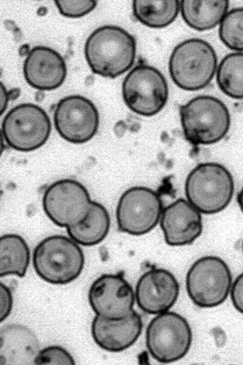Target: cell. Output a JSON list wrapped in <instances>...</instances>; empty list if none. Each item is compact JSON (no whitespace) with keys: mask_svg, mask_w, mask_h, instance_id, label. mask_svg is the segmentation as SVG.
I'll return each mask as SVG.
<instances>
[{"mask_svg":"<svg viewBox=\"0 0 243 365\" xmlns=\"http://www.w3.org/2000/svg\"><path fill=\"white\" fill-rule=\"evenodd\" d=\"M136 52L134 37L112 25L95 29L84 45L85 57L92 72L110 78L121 75L132 66Z\"/></svg>","mask_w":243,"mask_h":365,"instance_id":"obj_1","label":"cell"},{"mask_svg":"<svg viewBox=\"0 0 243 365\" xmlns=\"http://www.w3.org/2000/svg\"><path fill=\"white\" fill-rule=\"evenodd\" d=\"M179 112L185 138L194 146L220 141L230 127L228 108L221 100L212 96L194 97L181 105Z\"/></svg>","mask_w":243,"mask_h":365,"instance_id":"obj_2","label":"cell"},{"mask_svg":"<svg viewBox=\"0 0 243 365\" xmlns=\"http://www.w3.org/2000/svg\"><path fill=\"white\" fill-rule=\"evenodd\" d=\"M215 50L207 41L199 38L183 41L173 49L169 62L170 76L180 88L195 91L207 86L217 70Z\"/></svg>","mask_w":243,"mask_h":365,"instance_id":"obj_3","label":"cell"},{"mask_svg":"<svg viewBox=\"0 0 243 365\" xmlns=\"http://www.w3.org/2000/svg\"><path fill=\"white\" fill-rule=\"evenodd\" d=\"M81 248L61 235L48 236L35 247L33 264L38 276L47 283L65 285L77 279L84 266Z\"/></svg>","mask_w":243,"mask_h":365,"instance_id":"obj_4","label":"cell"},{"mask_svg":"<svg viewBox=\"0 0 243 365\" xmlns=\"http://www.w3.org/2000/svg\"><path fill=\"white\" fill-rule=\"evenodd\" d=\"M234 182L230 171L216 162L199 164L188 174L185 192L188 201L200 213L214 214L230 204Z\"/></svg>","mask_w":243,"mask_h":365,"instance_id":"obj_5","label":"cell"},{"mask_svg":"<svg viewBox=\"0 0 243 365\" xmlns=\"http://www.w3.org/2000/svg\"><path fill=\"white\" fill-rule=\"evenodd\" d=\"M232 280L230 270L222 259L215 256H204L188 270L185 280L186 291L198 307H214L226 299Z\"/></svg>","mask_w":243,"mask_h":365,"instance_id":"obj_6","label":"cell"},{"mask_svg":"<svg viewBox=\"0 0 243 365\" xmlns=\"http://www.w3.org/2000/svg\"><path fill=\"white\" fill-rule=\"evenodd\" d=\"M192 340V331L187 320L173 311L157 314L146 329L147 348L151 356L161 363H173L183 358Z\"/></svg>","mask_w":243,"mask_h":365,"instance_id":"obj_7","label":"cell"},{"mask_svg":"<svg viewBox=\"0 0 243 365\" xmlns=\"http://www.w3.org/2000/svg\"><path fill=\"white\" fill-rule=\"evenodd\" d=\"M2 134L7 145L22 152L42 146L48 140L51 123L46 112L32 103H22L11 109L4 116Z\"/></svg>","mask_w":243,"mask_h":365,"instance_id":"obj_8","label":"cell"},{"mask_svg":"<svg viewBox=\"0 0 243 365\" xmlns=\"http://www.w3.org/2000/svg\"><path fill=\"white\" fill-rule=\"evenodd\" d=\"M122 93L126 105L131 111L142 116H151L166 105L169 89L165 77L158 69L140 64L124 78Z\"/></svg>","mask_w":243,"mask_h":365,"instance_id":"obj_9","label":"cell"},{"mask_svg":"<svg viewBox=\"0 0 243 365\" xmlns=\"http://www.w3.org/2000/svg\"><path fill=\"white\" fill-rule=\"evenodd\" d=\"M89 193L79 182L71 179L55 181L44 192L42 205L56 225L68 228L79 224L88 215L92 205Z\"/></svg>","mask_w":243,"mask_h":365,"instance_id":"obj_10","label":"cell"},{"mask_svg":"<svg viewBox=\"0 0 243 365\" xmlns=\"http://www.w3.org/2000/svg\"><path fill=\"white\" fill-rule=\"evenodd\" d=\"M160 196L144 187H134L121 196L116 216L119 230L133 235L144 234L157 224L163 212Z\"/></svg>","mask_w":243,"mask_h":365,"instance_id":"obj_11","label":"cell"},{"mask_svg":"<svg viewBox=\"0 0 243 365\" xmlns=\"http://www.w3.org/2000/svg\"><path fill=\"white\" fill-rule=\"evenodd\" d=\"M54 124L60 136L75 144L90 140L96 134L99 125L98 110L88 98L71 95L61 99L56 105Z\"/></svg>","mask_w":243,"mask_h":365,"instance_id":"obj_12","label":"cell"},{"mask_svg":"<svg viewBox=\"0 0 243 365\" xmlns=\"http://www.w3.org/2000/svg\"><path fill=\"white\" fill-rule=\"evenodd\" d=\"M135 295L122 273L103 274L91 285L88 300L93 311L111 320L127 317L134 310Z\"/></svg>","mask_w":243,"mask_h":365,"instance_id":"obj_13","label":"cell"},{"mask_svg":"<svg viewBox=\"0 0 243 365\" xmlns=\"http://www.w3.org/2000/svg\"><path fill=\"white\" fill-rule=\"evenodd\" d=\"M180 286L169 271L153 268L144 273L136 286L135 298L139 307L150 314H159L169 310L179 296Z\"/></svg>","mask_w":243,"mask_h":365,"instance_id":"obj_14","label":"cell"},{"mask_svg":"<svg viewBox=\"0 0 243 365\" xmlns=\"http://www.w3.org/2000/svg\"><path fill=\"white\" fill-rule=\"evenodd\" d=\"M26 81L32 87L41 90H51L61 86L66 75V66L61 54L45 46L32 48L23 64Z\"/></svg>","mask_w":243,"mask_h":365,"instance_id":"obj_15","label":"cell"},{"mask_svg":"<svg viewBox=\"0 0 243 365\" xmlns=\"http://www.w3.org/2000/svg\"><path fill=\"white\" fill-rule=\"evenodd\" d=\"M200 212L188 201L179 199L163 209L161 226L166 243L171 246L191 244L201 234Z\"/></svg>","mask_w":243,"mask_h":365,"instance_id":"obj_16","label":"cell"},{"mask_svg":"<svg viewBox=\"0 0 243 365\" xmlns=\"http://www.w3.org/2000/svg\"><path fill=\"white\" fill-rule=\"evenodd\" d=\"M143 328L140 315L133 310L127 317L111 320L96 315L91 324V333L101 349L113 353L123 351L134 344Z\"/></svg>","mask_w":243,"mask_h":365,"instance_id":"obj_17","label":"cell"},{"mask_svg":"<svg viewBox=\"0 0 243 365\" xmlns=\"http://www.w3.org/2000/svg\"><path fill=\"white\" fill-rule=\"evenodd\" d=\"M35 335L20 325L10 324L0 330V365L32 364L39 351Z\"/></svg>","mask_w":243,"mask_h":365,"instance_id":"obj_18","label":"cell"},{"mask_svg":"<svg viewBox=\"0 0 243 365\" xmlns=\"http://www.w3.org/2000/svg\"><path fill=\"white\" fill-rule=\"evenodd\" d=\"M228 0H182L180 10L182 17L191 28L203 31L221 23L228 12Z\"/></svg>","mask_w":243,"mask_h":365,"instance_id":"obj_19","label":"cell"},{"mask_svg":"<svg viewBox=\"0 0 243 365\" xmlns=\"http://www.w3.org/2000/svg\"><path fill=\"white\" fill-rule=\"evenodd\" d=\"M110 225V219L106 209L101 204L92 201L90 211L85 219L66 229L70 238L76 243L91 246L104 239Z\"/></svg>","mask_w":243,"mask_h":365,"instance_id":"obj_20","label":"cell"},{"mask_svg":"<svg viewBox=\"0 0 243 365\" xmlns=\"http://www.w3.org/2000/svg\"><path fill=\"white\" fill-rule=\"evenodd\" d=\"M0 277L14 275L25 276L30 262V250L24 239L17 234L0 237Z\"/></svg>","mask_w":243,"mask_h":365,"instance_id":"obj_21","label":"cell"},{"mask_svg":"<svg viewBox=\"0 0 243 365\" xmlns=\"http://www.w3.org/2000/svg\"><path fill=\"white\" fill-rule=\"evenodd\" d=\"M180 10L179 0H134L132 10L134 17L151 28H163L172 23Z\"/></svg>","mask_w":243,"mask_h":365,"instance_id":"obj_22","label":"cell"},{"mask_svg":"<svg viewBox=\"0 0 243 365\" xmlns=\"http://www.w3.org/2000/svg\"><path fill=\"white\" fill-rule=\"evenodd\" d=\"M216 79L225 94L234 99H243V52L230 53L221 60Z\"/></svg>","mask_w":243,"mask_h":365,"instance_id":"obj_23","label":"cell"},{"mask_svg":"<svg viewBox=\"0 0 243 365\" xmlns=\"http://www.w3.org/2000/svg\"><path fill=\"white\" fill-rule=\"evenodd\" d=\"M219 35L230 49L243 51V7L227 12L220 24Z\"/></svg>","mask_w":243,"mask_h":365,"instance_id":"obj_24","label":"cell"},{"mask_svg":"<svg viewBox=\"0 0 243 365\" xmlns=\"http://www.w3.org/2000/svg\"><path fill=\"white\" fill-rule=\"evenodd\" d=\"M35 365H75V361L64 348L50 346L38 352L34 360Z\"/></svg>","mask_w":243,"mask_h":365,"instance_id":"obj_25","label":"cell"},{"mask_svg":"<svg viewBox=\"0 0 243 365\" xmlns=\"http://www.w3.org/2000/svg\"><path fill=\"white\" fill-rule=\"evenodd\" d=\"M54 2L60 12L69 17L83 16L92 11L97 5V1L94 0H56Z\"/></svg>","mask_w":243,"mask_h":365,"instance_id":"obj_26","label":"cell"},{"mask_svg":"<svg viewBox=\"0 0 243 365\" xmlns=\"http://www.w3.org/2000/svg\"><path fill=\"white\" fill-rule=\"evenodd\" d=\"M231 297L235 308L243 314V272L236 278L233 283Z\"/></svg>","mask_w":243,"mask_h":365,"instance_id":"obj_27","label":"cell"},{"mask_svg":"<svg viewBox=\"0 0 243 365\" xmlns=\"http://www.w3.org/2000/svg\"><path fill=\"white\" fill-rule=\"evenodd\" d=\"M13 299L10 289L0 283V322L5 319L12 307Z\"/></svg>","mask_w":243,"mask_h":365,"instance_id":"obj_28","label":"cell"},{"mask_svg":"<svg viewBox=\"0 0 243 365\" xmlns=\"http://www.w3.org/2000/svg\"><path fill=\"white\" fill-rule=\"evenodd\" d=\"M7 94L2 83H0V112L2 114L6 108L7 103Z\"/></svg>","mask_w":243,"mask_h":365,"instance_id":"obj_29","label":"cell"},{"mask_svg":"<svg viewBox=\"0 0 243 365\" xmlns=\"http://www.w3.org/2000/svg\"><path fill=\"white\" fill-rule=\"evenodd\" d=\"M237 201L241 211L243 213V187L238 194Z\"/></svg>","mask_w":243,"mask_h":365,"instance_id":"obj_30","label":"cell"},{"mask_svg":"<svg viewBox=\"0 0 243 365\" xmlns=\"http://www.w3.org/2000/svg\"><path fill=\"white\" fill-rule=\"evenodd\" d=\"M242 247H243V243H242Z\"/></svg>","mask_w":243,"mask_h":365,"instance_id":"obj_31","label":"cell"}]
</instances>
